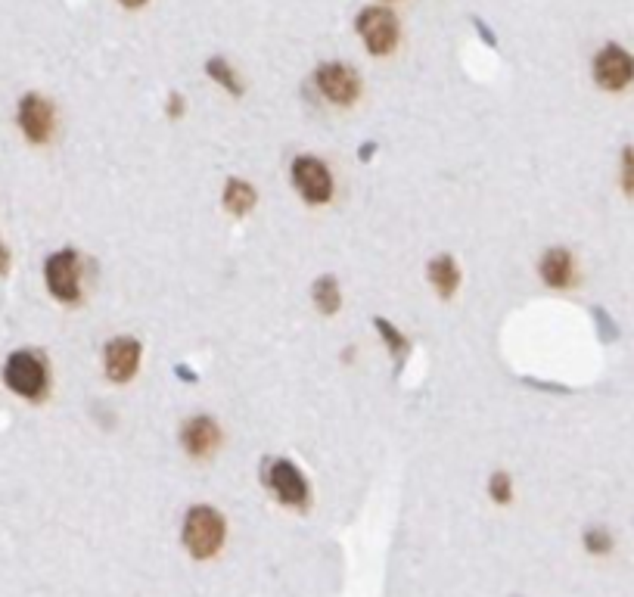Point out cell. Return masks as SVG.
Instances as JSON below:
<instances>
[{
	"instance_id": "7c38bea8",
	"label": "cell",
	"mask_w": 634,
	"mask_h": 597,
	"mask_svg": "<svg viewBox=\"0 0 634 597\" xmlns=\"http://www.w3.org/2000/svg\"><path fill=\"white\" fill-rule=\"evenodd\" d=\"M538 271H541V280L551 290H569L572 283H575V262H572L569 249H563V246H551V249H547L541 255Z\"/></svg>"
},
{
	"instance_id": "277c9868",
	"label": "cell",
	"mask_w": 634,
	"mask_h": 597,
	"mask_svg": "<svg viewBox=\"0 0 634 597\" xmlns=\"http://www.w3.org/2000/svg\"><path fill=\"white\" fill-rule=\"evenodd\" d=\"M355 28H358V38L364 41V47L373 56H386L398 44V19L386 7H367V10H361L358 19H355Z\"/></svg>"
},
{
	"instance_id": "ffe728a7",
	"label": "cell",
	"mask_w": 634,
	"mask_h": 597,
	"mask_svg": "<svg viewBox=\"0 0 634 597\" xmlns=\"http://www.w3.org/2000/svg\"><path fill=\"white\" fill-rule=\"evenodd\" d=\"M619 181H622V190H625L628 196H634V147H625V150H622Z\"/></svg>"
},
{
	"instance_id": "3957f363",
	"label": "cell",
	"mask_w": 634,
	"mask_h": 597,
	"mask_svg": "<svg viewBox=\"0 0 634 597\" xmlns=\"http://www.w3.org/2000/svg\"><path fill=\"white\" fill-rule=\"evenodd\" d=\"M44 280L53 299L78 302L81 299V255L75 249L53 252L44 265Z\"/></svg>"
},
{
	"instance_id": "8992f818",
	"label": "cell",
	"mask_w": 634,
	"mask_h": 597,
	"mask_svg": "<svg viewBox=\"0 0 634 597\" xmlns=\"http://www.w3.org/2000/svg\"><path fill=\"white\" fill-rule=\"evenodd\" d=\"M594 81L603 91H625L634 81V56L619 44L600 47L594 56Z\"/></svg>"
},
{
	"instance_id": "5bb4252c",
	"label": "cell",
	"mask_w": 634,
	"mask_h": 597,
	"mask_svg": "<svg viewBox=\"0 0 634 597\" xmlns=\"http://www.w3.org/2000/svg\"><path fill=\"white\" fill-rule=\"evenodd\" d=\"M258 203V196L252 190V184L240 181V178H230L224 187V209L234 215V218H246Z\"/></svg>"
},
{
	"instance_id": "2e32d148",
	"label": "cell",
	"mask_w": 634,
	"mask_h": 597,
	"mask_svg": "<svg viewBox=\"0 0 634 597\" xmlns=\"http://www.w3.org/2000/svg\"><path fill=\"white\" fill-rule=\"evenodd\" d=\"M206 72H209V78L215 81V84H221V88L230 94V97H240L243 94V81H240V75H237V69L230 66L224 56H212V60L206 63Z\"/></svg>"
},
{
	"instance_id": "5b68a950",
	"label": "cell",
	"mask_w": 634,
	"mask_h": 597,
	"mask_svg": "<svg viewBox=\"0 0 634 597\" xmlns=\"http://www.w3.org/2000/svg\"><path fill=\"white\" fill-rule=\"evenodd\" d=\"M290 175H293V184H296V190H299V196L305 199V203H311V206L330 203L333 175H330L327 162L314 159V156H299L293 162V168H290Z\"/></svg>"
},
{
	"instance_id": "ac0fdd59",
	"label": "cell",
	"mask_w": 634,
	"mask_h": 597,
	"mask_svg": "<svg viewBox=\"0 0 634 597\" xmlns=\"http://www.w3.org/2000/svg\"><path fill=\"white\" fill-rule=\"evenodd\" d=\"M488 495H492L498 504H510V498H513V479H510V473H504V470L492 473V479H488Z\"/></svg>"
},
{
	"instance_id": "9c48e42d",
	"label": "cell",
	"mask_w": 634,
	"mask_h": 597,
	"mask_svg": "<svg viewBox=\"0 0 634 597\" xmlns=\"http://www.w3.org/2000/svg\"><path fill=\"white\" fill-rule=\"evenodd\" d=\"M16 122H19L25 140H32V144H47L56 128L53 103L41 94H25L16 109Z\"/></svg>"
},
{
	"instance_id": "4fadbf2b",
	"label": "cell",
	"mask_w": 634,
	"mask_h": 597,
	"mask_svg": "<svg viewBox=\"0 0 634 597\" xmlns=\"http://www.w3.org/2000/svg\"><path fill=\"white\" fill-rule=\"evenodd\" d=\"M426 277L432 283V290L439 293V299H451L460 287V268L451 255H436L426 268Z\"/></svg>"
},
{
	"instance_id": "6da1fadb",
	"label": "cell",
	"mask_w": 634,
	"mask_h": 597,
	"mask_svg": "<svg viewBox=\"0 0 634 597\" xmlns=\"http://www.w3.org/2000/svg\"><path fill=\"white\" fill-rule=\"evenodd\" d=\"M224 545V517L209 504H196L184 517V548L196 560H209Z\"/></svg>"
},
{
	"instance_id": "603a6c76",
	"label": "cell",
	"mask_w": 634,
	"mask_h": 597,
	"mask_svg": "<svg viewBox=\"0 0 634 597\" xmlns=\"http://www.w3.org/2000/svg\"><path fill=\"white\" fill-rule=\"evenodd\" d=\"M4 265H7V255H4V246H0V271H4Z\"/></svg>"
},
{
	"instance_id": "e0dca14e",
	"label": "cell",
	"mask_w": 634,
	"mask_h": 597,
	"mask_svg": "<svg viewBox=\"0 0 634 597\" xmlns=\"http://www.w3.org/2000/svg\"><path fill=\"white\" fill-rule=\"evenodd\" d=\"M377 330H380V336H383V343L389 346V352L392 355H398V358H405L408 355V349H411V343H408V336L401 333L398 327H392L386 318H377Z\"/></svg>"
},
{
	"instance_id": "30bf717a",
	"label": "cell",
	"mask_w": 634,
	"mask_h": 597,
	"mask_svg": "<svg viewBox=\"0 0 634 597\" xmlns=\"http://www.w3.org/2000/svg\"><path fill=\"white\" fill-rule=\"evenodd\" d=\"M140 343L134 336H115L106 343V352H103V364H106V377L112 383H128L137 367H140Z\"/></svg>"
},
{
	"instance_id": "8fae6325",
	"label": "cell",
	"mask_w": 634,
	"mask_h": 597,
	"mask_svg": "<svg viewBox=\"0 0 634 597\" xmlns=\"http://www.w3.org/2000/svg\"><path fill=\"white\" fill-rule=\"evenodd\" d=\"M181 445H184V451L190 454V458H209V454L221 445L218 423L212 417H206V414L190 417L181 426Z\"/></svg>"
},
{
	"instance_id": "44dd1931",
	"label": "cell",
	"mask_w": 634,
	"mask_h": 597,
	"mask_svg": "<svg viewBox=\"0 0 634 597\" xmlns=\"http://www.w3.org/2000/svg\"><path fill=\"white\" fill-rule=\"evenodd\" d=\"M184 109H187V106H184V97H181V94H171V97H168V106H165L168 119H181Z\"/></svg>"
},
{
	"instance_id": "7a4b0ae2",
	"label": "cell",
	"mask_w": 634,
	"mask_h": 597,
	"mask_svg": "<svg viewBox=\"0 0 634 597\" xmlns=\"http://www.w3.org/2000/svg\"><path fill=\"white\" fill-rule=\"evenodd\" d=\"M4 383L28 398V402H41V398L47 395V383H50V374H47V361L32 352V349H19L7 358V367H4Z\"/></svg>"
},
{
	"instance_id": "d6986e66",
	"label": "cell",
	"mask_w": 634,
	"mask_h": 597,
	"mask_svg": "<svg viewBox=\"0 0 634 597\" xmlns=\"http://www.w3.org/2000/svg\"><path fill=\"white\" fill-rule=\"evenodd\" d=\"M585 548H588L591 554H610V548H613V535H610L607 529L594 526V529L585 532Z\"/></svg>"
},
{
	"instance_id": "9a60e30c",
	"label": "cell",
	"mask_w": 634,
	"mask_h": 597,
	"mask_svg": "<svg viewBox=\"0 0 634 597\" xmlns=\"http://www.w3.org/2000/svg\"><path fill=\"white\" fill-rule=\"evenodd\" d=\"M314 308L321 311V315H336V311L342 308V290H339V280L333 274H324L321 280L314 283Z\"/></svg>"
},
{
	"instance_id": "52a82bcc",
	"label": "cell",
	"mask_w": 634,
	"mask_h": 597,
	"mask_svg": "<svg viewBox=\"0 0 634 597\" xmlns=\"http://www.w3.org/2000/svg\"><path fill=\"white\" fill-rule=\"evenodd\" d=\"M265 486L277 495L280 504L286 507H308V482L302 476V470L286 461V458H274L265 467Z\"/></svg>"
},
{
	"instance_id": "ba28073f",
	"label": "cell",
	"mask_w": 634,
	"mask_h": 597,
	"mask_svg": "<svg viewBox=\"0 0 634 597\" xmlns=\"http://www.w3.org/2000/svg\"><path fill=\"white\" fill-rule=\"evenodd\" d=\"M314 84L330 103L336 106H352L361 97V78L352 66L345 63H327L314 72Z\"/></svg>"
},
{
	"instance_id": "7402d4cb",
	"label": "cell",
	"mask_w": 634,
	"mask_h": 597,
	"mask_svg": "<svg viewBox=\"0 0 634 597\" xmlns=\"http://www.w3.org/2000/svg\"><path fill=\"white\" fill-rule=\"evenodd\" d=\"M119 4H122V7H128V10H137V7L147 4V0H119Z\"/></svg>"
}]
</instances>
